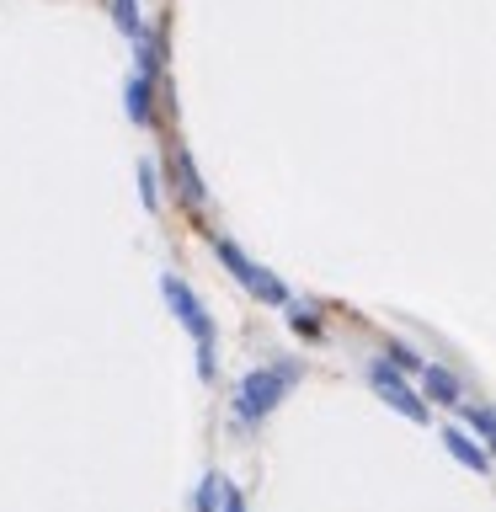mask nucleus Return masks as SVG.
Here are the masks:
<instances>
[{
    "instance_id": "423d86ee",
    "label": "nucleus",
    "mask_w": 496,
    "mask_h": 512,
    "mask_svg": "<svg viewBox=\"0 0 496 512\" xmlns=\"http://www.w3.org/2000/svg\"><path fill=\"white\" fill-rule=\"evenodd\" d=\"M166 166H171V187L182 192V203L203 208V203H208V187H203L198 166H192V155H187V150H171V155H166Z\"/></svg>"
},
{
    "instance_id": "4468645a",
    "label": "nucleus",
    "mask_w": 496,
    "mask_h": 512,
    "mask_svg": "<svg viewBox=\"0 0 496 512\" xmlns=\"http://www.w3.org/2000/svg\"><path fill=\"white\" fill-rule=\"evenodd\" d=\"M139 198H144V208H160V176H155V160H139Z\"/></svg>"
},
{
    "instance_id": "7ed1b4c3",
    "label": "nucleus",
    "mask_w": 496,
    "mask_h": 512,
    "mask_svg": "<svg viewBox=\"0 0 496 512\" xmlns=\"http://www.w3.org/2000/svg\"><path fill=\"white\" fill-rule=\"evenodd\" d=\"M160 294H166V310H171V315L187 326L192 342H214V315L203 310V299L192 294V283H187V278H176V272H166V278H160Z\"/></svg>"
},
{
    "instance_id": "f257e3e1",
    "label": "nucleus",
    "mask_w": 496,
    "mask_h": 512,
    "mask_svg": "<svg viewBox=\"0 0 496 512\" xmlns=\"http://www.w3.org/2000/svg\"><path fill=\"white\" fill-rule=\"evenodd\" d=\"M299 384V363L294 358H278L267 368H251L235 390V427H262L272 411L288 400V390Z\"/></svg>"
},
{
    "instance_id": "f8f14e48",
    "label": "nucleus",
    "mask_w": 496,
    "mask_h": 512,
    "mask_svg": "<svg viewBox=\"0 0 496 512\" xmlns=\"http://www.w3.org/2000/svg\"><path fill=\"white\" fill-rule=\"evenodd\" d=\"M107 11H112V27H118L123 38H134V32L144 27V11H139V0H107Z\"/></svg>"
},
{
    "instance_id": "6e6552de",
    "label": "nucleus",
    "mask_w": 496,
    "mask_h": 512,
    "mask_svg": "<svg viewBox=\"0 0 496 512\" xmlns=\"http://www.w3.org/2000/svg\"><path fill=\"white\" fill-rule=\"evenodd\" d=\"M214 256H219V262H224V272H230V278H235L240 288L251 283V272H256V262H251V256H246V251L235 246L230 235H214Z\"/></svg>"
},
{
    "instance_id": "9b49d317",
    "label": "nucleus",
    "mask_w": 496,
    "mask_h": 512,
    "mask_svg": "<svg viewBox=\"0 0 496 512\" xmlns=\"http://www.w3.org/2000/svg\"><path fill=\"white\" fill-rule=\"evenodd\" d=\"M459 411H464V422L475 427V438H480V443H486L491 432H496V411L486 406V400H470V395H464V400H459Z\"/></svg>"
},
{
    "instance_id": "ddd939ff",
    "label": "nucleus",
    "mask_w": 496,
    "mask_h": 512,
    "mask_svg": "<svg viewBox=\"0 0 496 512\" xmlns=\"http://www.w3.org/2000/svg\"><path fill=\"white\" fill-rule=\"evenodd\" d=\"M192 512H219V470H208L192 491Z\"/></svg>"
},
{
    "instance_id": "f03ea898",
    "label": "nucleus",
    "mask_w": 496,
    "mask_h": 512,
    "mask_svg": "<svg viewBox=\"0 0 496 512\" xmlns=\"http://www.w3.org/2000/svg\"><path fill=\"white\" fill-rule=\"evenodd\" d=\"M368 384H374V395H379L390 411L406 416V422H416V427H427V422H432V416H427V400L406 384V368H395V363L374 358V363H368Z\"/></svg>"
},
{
    "instance_id": "dca6fc26",
    "label": "nucleus",
    "mask_w": 496,
    "mask_h": 512,
    "mask_svg": "<svg viewBox=\"0 0 496 512\" xmlns=\"http://www.w3.org/2000/svg\"><path fill=\"white\" fill-rule=\"evenodd\" d=\"M384 363H395V368H422V358H416L406 342H384Z\"/></svg>"
},
{
    "instance_id": "9d476101",
    "label": "nucleus",
    "mask_w": 496,
    "mask_h": 512,
    "mask_svg": "<svg viewBox=\"0 0 496 512\" xmlns=\"http://www.w3.org/2000/svg\"><path fill=\"white\" fill-rule=\"evenodd\" d=\"M283 310H288V326H294V336H304V342H326V331H320L315 304H294V299H288Z\"/></svg>"
},
{
    "instance_id": "39448f33",
    "label": "nucleus",
    "mask_w": 496,
    "mask_h": 512,
    "mask_svg": "<svg viewBox=\"0 0 496 512\" xmlns=\"http://www.w3.org/2000/svg\"><path fill=\"white\" fill-rule=\"evenodd\" d=\"M422 400H438V406H459L464 400V379L443 363H422Z\"/></svg>"
},
{
    "instance_id": "1a4fd4ad",
    "label": "nucleus",
    "mask_w": 496,
    "mask_h": 512,
    "mask_svg": "<svg viewBox=\"0 0 496 512\" xmlns=\"http://www.w3.org/2000/svg\"><path fill=\"white\" fill-rule=\"evenodd\" d=\"M246 288H251V294H256V299H262V304H272V310H283V304H288V299H294V294H288V283L278 278V272H267V267H256Z\"/></svg>"
},
{
    "instance_id": "20e7f679",
    "label": "nucleus",
    "mask_w": 496,
    "mask_h": 512,
    "mask_svg": "<svg viewBox=\"0 0 496 512\" xmlns=\"http://www.w3.org/2000/svg\"><path fill=\"white\" fill-rule=\"evenodd\" d=\"M155 91H160L155 75H144V70L128 75V86H123V112L134 118V128H150V123H155Z\"/></svg>"
},
{
    "instance_id": "0eeeda50",
    "label": "nucleus",
    "mask_w": 496,
    "mask_h": 512,
    "mask_svg": "<svg viewBox=\"0 0 496 512\" xmlns=\"http://www.w3.org/2000/svg\"><path fill=\"white\" fill-rule=\"evenodd\" d=\"M443 448L454 454L464 470H475V475H491V454H486V443H475L470 432H459V427H443Z\"/></svg>"
},
{
    "instance_id": "2eb2a0df",
    "label": "nucleus",
    "mask_w": 496,
    "mask_h": 512,
    "mask_svg": "<svg viewBox=\"0 0 496 512\" xmlns=\"http://www.w3.org/2000/svg\"><path fill=\"white\" fill-rule=\"evenodd\" d=\"M219 512H246V496H240L230 475H219Z\"/></svg>"
},
{
    "instance_id": "f3484780",
    "label": "nucleus",
    "mask_w": 496,
    "mask_h": 512,
    "mask_svg": "<svg viewBox=\"0 0 496 512\" xmlns=\"http://www.w3.org/2000/svg\"><path fill=\"white\" fill-rule=\"evenodd\" d=\"M198 379L214 384V342H198Z\"/></svg>"
}]
</instances>
